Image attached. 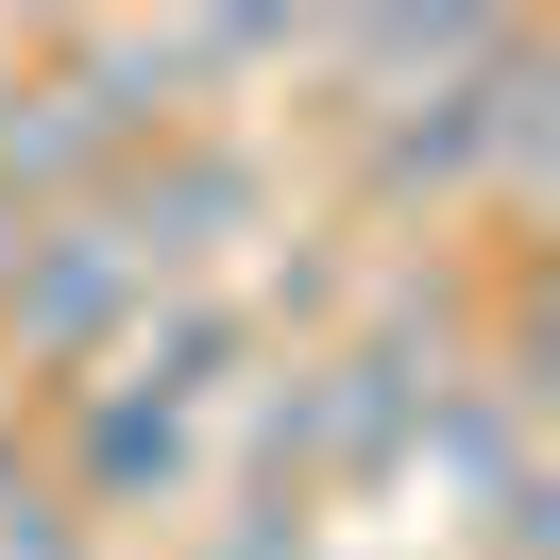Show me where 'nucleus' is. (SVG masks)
Returning <instances> with one entry per match:
<instances>
[{"label": "nucleus", "mask_w": 560, "mask_h": 560, "mask_svg": "<svg viewBox=\"0 0 560 560\" xmlns=\"http://www.w3.org/2000/svg\"><path fill=\"white\" fill-rule=\"evenodd\" d=\"M51 492H69L85 544L103 526H171V510H205V424L119 390V374H85V390H51Z\"/></svg>", "instance_id": "nucleus-1"}, {"label": "nucleus", "mask_w": 560, "mask_h": 560, "mask_svg": "<svg viewBox=\"0 0 560 560\" xmlns=\"http://www.w3.org/2000/svg\"><path fill=\"white\" fill-rule=\"evenodd\" d=\"M103 374H119V390H153V408H187V424H205L221 390L255 374V306H238V289H153V306L119 323V357H103Z\"/></svg>", "instance_id": "nucleus-2"}, {"label": "nucleus", "mask_w": 560, "mask_h": 560, "mask_svg": "<svg viewBox=\"0 0 560 560\" xmlns=\"http://www.w3.org/2000/svg\"><path fill=\"white\" fill-rule=\"evenodd\" d=\"M340 289H357V221H306V238L238 289V306H255V340H272V323H306V340H323V323H340Z\"/></svg>", "instance_id": "nucleus-3"}, {"label": "nucleus", "mask_w": 560, "mask_h": 560, "mask_svg": "<svg viewBox=\"0 0 560 560\" xmlns=\"http://www.w3.org/2000/svg\"><path fill=\"white\" fill-rule=\"evenodd\" d=\"M0 103H18V69H0Z\"/></svg>", "instance_id": "nucleus-4"}]
</instances>
